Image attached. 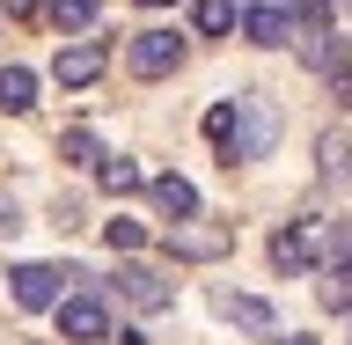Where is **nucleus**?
Here are the masks:
<instances>
[{
	"label": "nucleus",
	"mask_w": 352,
	"mask_h": 345,
	"mask_svg": "<svg viewBox=\"0 0 352 345\" xmlns=\"http://www.w3.org/2000/svg\"><path fill=\"white\" fill-rule=\"evenodd\" d=\"M96 184H103V191H118V198H125V191H140V184H147V169H140L132 154H110L103 169H96Z\"/></svg>",
	"instance_id": "nucleus-11"
},
{
	"label": "nucleus",
	"mask_w": 352,
	"mask_h": 345,
	"mask_svg": "<svg viewBox=\"0 0 352 345\" xmlns=\"http://www.w3.org/2000/svg\"><path fill=\"white\" fill-rule=\"evenodd\" d=\"M0 228H8V213H0Z\"/></svg>",
	"instance_id": "nucleus-26"
},
{
	"label": "nucleus",
	"mask_w": 352,
	"mask_h": 345,
	"mask_svg": "<svg viewBox=\"0 0 352 345\" xmlns=\"http://www.w3.org/2000/svg\"><path fill=\"white\" fill-rule=\"evenodd\" d=\"M213 309H220V316H235L242 331H272V309L250 302V294H213Z\"/></svg>",
	"instance_id": "nucleus-13"
},
{
	"label": "nucleus",
	"mask_w": 352,
	"mask_h": 345,
	"mask_svg": "<svg viewBox=\"0 0 352 345\" xmlns=\"http://www.w3.org/2000/svg\"><path fill=\"white\" fill-rule=\"evenodd\" d=\"M37 103V74L30 66H0V110H30Z\"/></svg>",
	"instance_id": "nucleus-10"
},
{
	"label": "nucleus",
	"mask_w": 352,
	"mask_h": 345,
	"mask_svg": "<svg viewBox=\"0 0 352 345\" xmlns=\"http://www.w3.org/2000/svg\"><path fill=\"white\" fill-rule=\"evenodd\" d=\"M169 250H176V258H220V250H228V236H220V228H176Z\"/></svg>",
	"instance_id": "nucleus-12"
},
{
	"label": "nucleus",
	"mask_w": 352,
	"mask_h": 345,
	"mask_svg": "<svg viewBox=\"0 0 352 345\" xmlns=\"http://www.w3.org/2000/svg\"><path fill=\"white\" fill-rule=\"evenodd\" d=\"M272 8H286V0H272ZM294 8H301V0H294Z\"/></svg>",
	"instance_id": "nucleus-25"
},
{
	"label": "nucleus",
	"mask_w": 352,
	"mask_h": 345,
	"mask_svg": "<svg viewBox=\"0 0 352 345\" xmlns=\"http://www.w3.org/2000/svg\"><path fill=\"white\" fill-rule=\"evenodd\" d=\"M191 22L206 30V37H228V30H235V0H198Z\"/></svg>",
	"instance_id": "nucleus-17"
},
{
	"label": "nucleus",
	"mask_w": 352,
	"mask_h": 345,
	"mask_svg": "<svg viewBox=\"0 0 352 345\" xmlns=\"http://www.w3.org/2000/svg\"><path fill=\"white\" fill-rule=\"evenodd\" d=\"M316 294H323V309H352V258H338V264H330Z\"/></svg>",
	"instance_id": "nucleus-16"
},
{
	"label": "nucleus",
	"mask_w": 352,
	"mask_h": 345,
	"mask_svg": "<svg viewBox=\"0 0 352 345\" xmlns=\"http://www.w3.org/2000/svg\"><path fill=\"white\" fill-rule=\"evenodd\" d=\"M323 220H301V228H286V236H272V264L279 272H301V264H316V250H323Z\"/></svg>",
	"instance_id": "nucleus-5"
},
{
	"label": "nucleus",
	"mask_w": 352,
	"mask_h": 345,
	"mask_svg": "<svg viewBox=\"0 0 352 345\" xmlns=\"http://www.w3.org/2000/svg\"><path fill=\"white\" fill-rule=\"evenodd\" d=\"M59 338L103 345V338H110V309L96 302V294H66V302H59Z\"/></svg>",
	"instance_id": "nucleus-4"
},
{
	"label": "nucleus",
	"mask_w": 352,
	"mask_h": 345,
	"mask_svg": "<svg viewBox=\"0 0 352 345\" xmlns=\"http://www.w3.org/2000/svg\"><path fill=\"white\" fill-rule=\"evenodd\" d=\"M44 15L59 22V30H88V22L103 15V0H52V8H44Z\"/></svg>",
	"instance_id": "nucleus-18"
},
{
	"label": "nucleus",
	"mask_w": 352,
	"mask_h": 345,
	"mask_svg": "<svg viewBox=\"0 0 352 345\" xmlns=\"http://www.w3.org/2000/svg\"><path fill=\"white\" fill-rule=\"evenodd\" d=\"M176 66H184V37H176V30H140V37H132V74H140V81H162Z\"/></svg>",
	"instance_id": "nucleus-3"
},
{
	"label": "nucleus",
	"mask_w": 352,
	"mask_h": 345,
	"mask_svg": "<svg viewBox=\"0 0 352 345\" xmlns=\"http://www.w3.org/2000/svg\"><path fill=\"white\" fill-rule=\"evenodd\" d=\"M330 8H352V0H330Z\"/></svg>",
	"instance_id": "nucleus-24"
},
{
	"label": "nucleus",
	"mask_w": 352,
	"mask_h": 345,
	"mask_svg": "<svg viewBox=\"0 0 352 345\" xmlns=\"http://www.w3.org/2000/svg\"><path fill=\"white\" fill-rule=\"evenodd\" d=\"M316 154H323V184H345V176H352V140H345V132H323Z\"/></svg>",
	"instance_id": "nucleus-15"
},
{
	"label": "nucleus",
	"mask_w": 352,
	"mask_h": 345,
	"mask_svg": "<svg viewBox=\"0 0 352 345\" xmlns=\"http://www.w3.org/2000/svg\"><path fill=\"white\" fill-rule=\"evenodd\" d=\"M118 294H125L132 309H169L176 302V286L154 272V264H118Z\"/></svg>",
	"instance_id": "nucleus-6"
},
{
	"label": "nucleus",
	"mask_w": 352,
	"mask_h": 345,
	"mask_svg": "<svg viewBox=\"0 0 352 345\" xmlns=\"http://www.w3.org/2000/svg\"><path fill=\"white\" fill-rule=\"evenodd\" d=\"M330 81H338V96H345V103H352V66H338V74H330Z\"/></svg>",
	"instance_id": "nucleus-21"
},
{
	"label": "nucleus",
	"mask_w": 352,
	"mask_h": 345,
	"mask_svg": "<svg viewBox=\"0 0 352 345\" xmlns=\"http://www.w3.org/2000/svg\"><path fill=\"white\" fill-rule=\"evenodd\" d=\"M66 280H81V272H59V264H15V272H8V294H15V309H59L66 302Z\"/></svg>",
	"instance_id": "nucleus-2"
},
{
	"label": "nucleus",
	"mask_w": 352,
	"mask_h": 345,
	"mask_svg": "<svg viewBox=\"0 0 352 345\" xmlns=\"http://www.w3.org/2000/svg\"><path fill=\"white\" fill-rule=\"evenodd\" d=\"M44 8H52V0H8V15H22V22H30V15H44Z\"/></svg>",
	"instance_id": "nucleus-20"
},
{
	"label": "nucleus",
	"mask_w": 352,
	"mask_h": 345,
	"mask_svg": "<svg viewBox=\"0 0 352 345\" xmlns=\"http://www.w3.org/2000/svg\"><path fill=\"white\" fill-rule=\"evenodd\" d=\"M242 30H250V44H286V37H294V15L264 0V8H250V15H242Z\"/></svg>",
	"instance_id": "nucleus-9"
},
{
	"label": "nucleus",
	"mask_w": 352,
	"mask_h": 345,
	"mask_svg": "<svg viewBox=\"0 0 352 345\" xmlns=\"http://www.w3.org/2000/svg\"><path fill=\"white\" fill-rule=\"evenodd\" d=\"M206 140L220 147V162H228V169L264 162V154H272V140H279V103H272V96L213 103V110H206Z\"/></svg>",
	"instance_id": "nucleus-1"
},
{
	"label": "nucleus",
	"mask_w": 352,
	"mask_h": 345,
	"mask_svg": "<svg viewBox=\"0 0 352 345\" xmlns=\"http://www.w3.org/2000/svg\"><path fill=\"white\" fill-rule=\"evenodd\" d=\"M52 74H59V88H88L103 74V44H66L59 59H52Z\"/></svg>",
	"instance_id": "nucleus-7"
},
{
	"label": "nucleus",
	"mask_w": 352,
	"mask_h": 345,
	"mask_svg": "<svg viewBox=\"0 0 352 345\" xmlns=\"http://www.w3.org/2000/svg\"><path fill=\"white\" fill-rule=\"evenodd\" d=\"M59 162H81V169H103L110 154H103V140H96V132H81V125H74V132L59 140Z\"/></svg>",
	"instance_id": "nucleus-14"
},
{
	"label": "nucleus",
	"mask_w": 352,
	"mask_h": 345,
	"mask_svg": "<svg viewBox=\"0 0 352 345\" xmlns=\"http://www.w3.org/2000/svg\"><path fill=\"white\" fill-rule=\"evenodd\" d=\"M279 345H316V338H301V331H294V338H279Z\"/></svg>",
	"instance_id": "nucleus-22"
},
{
	"label": "nucleus",
	"mask_w": 352,
	"mask_h": 345,
	"mask_svg": "<svg viewBox=\"0 0 352 345\" xmlns=\"http://www.w3.org/2000/svg\"><path fill=\"white\" fill-rule=\"evenodd\" d=\"M140 8H169V0H140Z\"/></svg>",
	"instance_id": "nucleus-23"
},
{
	"label": "nucleus",
	"mask_w": 352,
	"mask_h": 345,
	"mask_svg": "<svg viewBox=\"0 0 352 345\" xmlns=\"http://www.w3.org/2000/svg\"><path fill=\"white\" fill-rule=\"evenodd\" d=\"M147 191H154V206H162L169 220H191L198 213V184H191V176H154Z\"/></svg>",
	"instance_id": "nucleus-8"
},
{
	"label": "nucleus",
	"mask_w": 352,
	"mask_h": 345,
	"mask_svg": "<svg viewBox=\"0 0 352 345\" xmlns=\"http://www.w3.org/2000/svg\"><path fill=\"white\" fill-rule=\"evenodd\" d=\"M103 236H110V250H140V242H147V228H140V220H125V213H118V220H110V228H103Z\"/></svg>",
	"instance_id": "nucleus-19"
}]
</instances>
